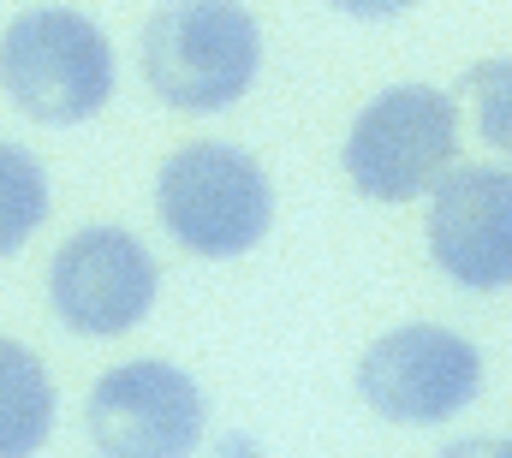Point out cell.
<instances>
[{"mask_svg":"<svg viewBox=\"0 0 512 458\" xmlns=\"http://www.w3.org/2000/svg\"><path fill=\"white\" fill-rule=\"evenodd\" d=\"M262 36L239 0H173L143 30V78L167 108L215 114L256 78Z\"/></svg>","mask_w":512,"mask_h":458,"instance_id":"obj_1","label":"cell"},{"mask_svg":"<svg viewBox=\"0 0 512 458\" xmlns=\"http://www.w3.org/2000/svg\"><path fill=\"white\" fill-rule=\"evenodd\" d=\"M0 84L18 114L78 125L114 96V48L84 12L36 6L0 36Z\"/></svg>","mask_w":512,"mask_h":458,"instance_id":"obj_2","label":"cell"},{"mask_svg":"<svg viewBox=\"0 0 512 458\" xmlns=\"http://www.w3.org/2000/svg\"><path fill=\"white\" fill-rule=\"evenodd\" d=\"M167 232L197 256H245L268 232L274 191L251 155L227 143H191L161 167L155 185Z\"/></svg>","mask_w":512,"mask_h":458,"instance_id":"obj_3","label":"cell"},{"mask_svg":"<svg viewBox=\"0 0 512 458\" xmlns=\"http://www.w3.org/2000/svg\"><path fill=\"white\" fill-rule=\"evenodd\" d=\"M453 137L459 114L441 90H387L358 114L346 137V173L376 203H411L417 191H435V179L447 173Z\"/></svg>","mask_w":512,"mask_h":458,"instance_id":"obj_4","label":"cell"},{"mask_svg":"<svg viewBox=\"0 0 512 458\" xmlns=\"http://www.w3.org/2000/svg\"><path fill=\"white\" fill-rule=\"evenodd\" d=\"M483 357L447 328H393L370 345L358 387L387 423H447L477 399Z\"/></svg>","mask_w":512,"mask_h":458,"instance_id":"obj_5","label":"cell"},{"mask_svg":"<svg viewBox=\"0 0 512 458\" xmlns=\"http://www.w3.org/2000/svg\"><path fill=\"white\" fill-rule=\"evenodd\" d=\"M90 441L114 458H173L203 435V393L173 363H120L90 393Z\"/></svg>","mask_w":512,"mask_h":458,"instance_id":"obj_6","label":"cell"},{"mask_svg":"<svg viewBox=\"0 0 512 458\" xmlns=\"http://www.w3.org/2000/svg\"><path fill=\"white\" fill-rule=\"evenodd\" d=\"M155 280H161L155 256L120 227H90L78 238H66L60 256H54V274H48L60 322L78 328V334H96V340L126 334L149 316Z\"/></svg>","mask_w":512,"mask_h":458,"instance_id":"obj_7","label":"cell"},{"mask_svg":"<svg viewBox=\"0 0 512 458\" xmlns=\"http://www.w3.org/2000/svg\"><path fill=\"white\" fill-rule=\"evenodd\" d=\"M429 250L447 280L471 292L512 286V173L501 167H453L435 179Z\"/></svg>","mask_w":512,"mask_h":458,"instance_id":"obj_8","label":"cell"},{"mask_svg":"<svg viewBox=\"0 0 512 458\" xmlns=\"http://www.w3.org/2000/svg\"><path fill=\"white\" fill-rule=\"evenodd\" d=\"M48 423H54V381H48V369L18 340H0V458L42 447Z\"/></svg>","mask_w":512,"mask_h":458,"instance_id":"obj_9","label":"cell"},{"mask_svg":"<svg viewBox=\"0 0 512 458\" xmlns=\"http://www.w3.org/2000/svg\"><path fill=\"white\" fill-rule=\"evenodd\" d=\"M42 221H48V179L36 155L18 143H0V256H12Z\"/></svg>","mask_w":512,"mask_h":458,"instance_id":"obj_10","label":"cell"},{"mask_svg":"<svg viewBox=\"0 0 512 458\" xmlns=\"http://www.w3.org/2000/svg\"><path fill=\"white\" fill-rule=\"evenodd\" d=\"M471 102H477V131L489 149L512 161V60H483L471 72Z\"/></svg>","mask_w":512,"mask_h":458,"instance_id":"obj_11","label":"cell"},{"mask_svg":"<svg viewBox=\"0 0 512 458\" xmlns=\"http://www.w3.org/2000/svg\"><path fill=\"white\" fill-rule=\"evenodd\" d=\"M340 12H358V18H393V12H405L411 0H334Z\"/></svg>","mask_w":512,"mask_h":458,"instance_id":"obj_12","label":"cell"}]
</instances>
